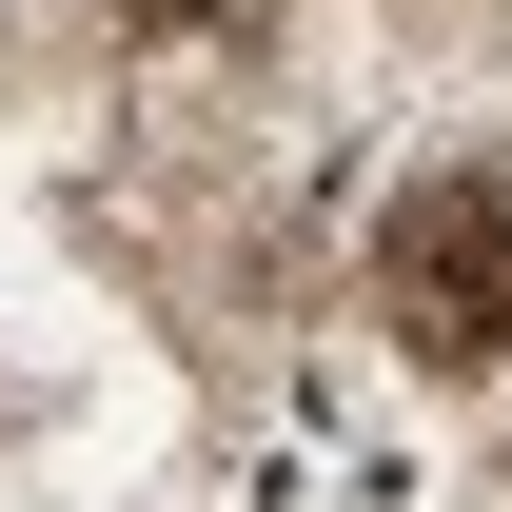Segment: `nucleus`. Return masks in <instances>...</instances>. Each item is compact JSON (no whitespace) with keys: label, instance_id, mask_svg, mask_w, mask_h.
<instances>
[{"label":"nucleus","instance_id":"f257e3e1","mask_svg":"<svg viewBox=\"0 0 512 512\" xmlns=\"http://www.w3.org/2000/svg\"><path fill=\"white\" fill-rule=\"evenodd\" d=\"M375 335H414L434 375H512V158H453L375 217Z\"/></svg>","mask_w":512,"mask_h":512},{"label":"nucleus","instance_id":"f03ea898","mask_svg":"<svg viewBox=\"0 0 512 512\" xmlns=\"http://www.w3.org/2000/svg\"><path fill=\"white\" fill-rule=\"evenodd\" d=\"M99 20H138V40H217V20H256V0H99Z\"/></svg>","mask_w":512,"mask_h":512}]
</instances>
